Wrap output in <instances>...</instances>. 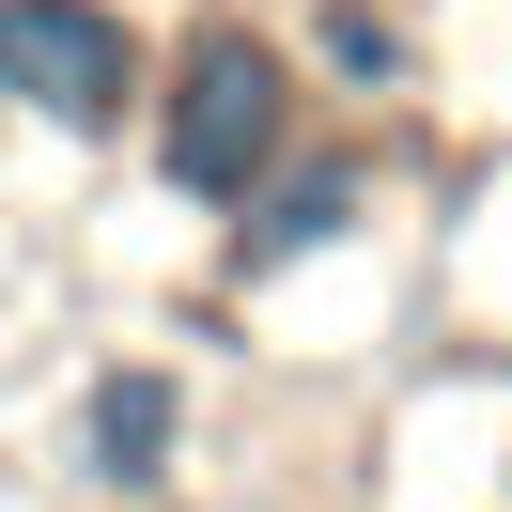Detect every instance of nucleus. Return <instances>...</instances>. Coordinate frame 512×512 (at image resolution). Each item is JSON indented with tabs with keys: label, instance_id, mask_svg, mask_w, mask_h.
Here are the masks:
<instances>
[{
	"label": "nucleus",
	"instance_id": "3",
	"mask_svg": "<svg viewBox=\"0 0 512 512\" xmlns=\"http://www.w3.org/2000/svg\"><path fill=\"white\" fill-rule=\"evenodd\" d=\"M78 466H94L109 497H156V481L187 466V388L140 373V357H125V373H94V388H78Z\"/></svg>",
	"mask_w": 512,
	"mask_h": 512
},
{
	"label": "nucleus",
	"instance_id": "4",
	"mask_svg": "<svg viewBox=\"0 0 512 512\" xmlns=\"http://www.w3.org/2000/svg\"><path fill=\"white\" fill-rule=\"evenodd\" d=\"M342 233H357V171L326 156V171H280V187H264V218L233 233V264L264 280V264H295V249H342Z\"/></svg>",
	"mask_w": 512,
	"mask_h": 512
},
{
	"label": "nucleus",
	"instance_id": "1",
	"mask_svg": "<svg viewBox=\"0 0 512 512\" xmlns=\"http://www.w3.org/2000/svg\"><path fill=\"white\" fill-rule=\"evenodd\" d=\"M280 140H295V47L280 32H187L156 78V187L171 202H249L280 187Z\"/></svg>",
	"mask_w": 512,
	"mask_h": 512
},
{
	"label": "nucleus",
	"instance_id": "2",
	"mask_svg": "<svg viewBox=\"0 0 512 512\" xmlns=\"http://www.w3.org/2000/svg\"><path fill=\"white\" fill-rule=\"evenodd\" d=\"M0 109L63 125V140H109L140 109V32L109 0H0Z\"/></svg>",
	"mask_w": 512,
	"mask_h": 512
}]
</instances>
